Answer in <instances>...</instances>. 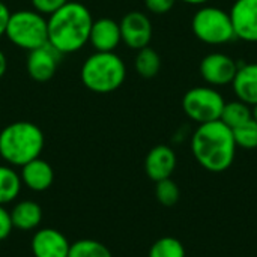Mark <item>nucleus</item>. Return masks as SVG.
Listing matches in <instances>:
<instances>
[{"label": "nucleus", "instance_id": "1", "mask_svg": "<svg viewBox=\"0 0 257 257\" xmlns=\"http://www.w3.org/2000/svg\"><path fill=\"white\" fill-rule=\"evenodd\" d=\"M48 44L60 54L80 51L87 42L92 29V14L80 2L69 0L48 15Z\"/></svg>", "mask_w": 257, "mask_h": 257}, {"label": "nucleus", "instance_id": "2", "mask_svg": "<svg viewBox=\"0 0 257 257\" xmlns=\"http://www.w3.org/2000/svg\"><path fill=\"white\" fill-rule=\"evenodd\" d=\"M236 148L232 130L221 120L200 123L191 137L196 161L212 173H221L233 164Z\"/></svg>", "mask_w": 257, "mask_h": 257}, {"label": "nucleus", "instance_id": "3", "mask_svg": "<svg viewBox=\"0 0 257 257\" xmlns=\"http://www.w3.org/2000/svg\"><path fill=\"white\" fill-rule=\"evenodd\" d=\"M45 137L33 122H12L0 131V157L14 167H23L41 157Z\"/></svg>", "mask_w": 257, "mask_h": 257}, {"label": "nucleus", "instance_id": "4", "mask_svg": "<svg viewBox=\"0 0 257 257\" xmlns=\"http://www.w3.org/2000/svg\"><path fill=\"white\" fill-rule=\"evenodd\" d=\"M84 87L95 93H110L117 90L126 78V66L114 51H95L80 69Z\"/></svg>", "mask_w": 257, "mask_h": 257}, {"label": "nucleus", "instance_id": "5", "mask_svg": "<svg viewBox=\"0 0 257 257\" xmlns=\"http://www.w3.org/2000/svg\"><path fill=\"white\" fill-rule=\"evenodd\" d=\"M5 36L21 50L32 51L48 42V23L45 15L35 9L11 12Z\"/></svg>", "mask_w": 257, "mask_h": 257}, {"label": "nucleus", "instance_id": "6", "mask_svg": "<svg viewBox=\"0 0 257 257\" xmlns=\"http://www.w3.org/2000/svg\"><path fill=\"white\" fill-rule=\"evenodd\" d=\"M191 29L199 41L209 45H223L236 39L230 14L217 6L200 8L191 20Z\"/></svg>", "mask_w": 257, "mask_h": 257}, {"label": "nucleus", "instance_id": "7", "mask_svg": "<svg viewBox=\"0 0 257 257\" xmlns=\"http://www.w3.org/2000/svg\"><path fill=\"white\" fill-rule=\"evenodd\" d=\"M224 104L223 95L212 86L193 87L182 98L184 113L199 125L220 120Z\"/></svg>", "mask_w": 257, "mask_h": 257}, {"label": "nucleus", "instance_id": "8", "mask_svg": "<svg viewBox=\"0 0 257 257\" xmlns=\"http://www.w3.org/2000/svg\"><path fill=\"white\" fill-rule=\"evenodd\" d=\"M238 63L224 53H211L200 62V75L212 87L232 84Z\"/></svg>", "mask_w": 257, "mask_h": 257}, {"label": "nucleus", "instance_id": "9", "mask_svg": "<svg viewBox=\"0 0 257 257\" xmlns=\"http://www.w3.org/2000/svg\"><path fill=\"white\" fill-rule=\"evenodd\" d=\"M120 27V36L122 42L133 48V50H142L149 45L152 39V24L146 14L140 11H131L128 12L119 23Z\"/></svg>", "mask_w": 257, "mask_h": 257}, {"label": "nucleus", "instance_id": "10", "mask_svg": "<svg viewBox=\"0 0 257 257\" xmlns=\"http://www.w3.org/2000/svg\"><path fill=\"white\" fill-rule=\"evenodd\" d=\"M63 54H60L53 45L48 42L42 47H38L32 51H29L27 56V72L32 80L45 83L54 77L57 72V68L60 65V59Z\"/></svg>", "mask_w": 257, "mask_h": 257}, {"label": "nucleus", "instance_id": "11", "mask_svg": "<svg viewBox=\"0 0 257 257\" xmlns=\"http://www.w3.org/2000/svg\"><path fill=\"white\" fill-rule=\"evenodd\" d=\"M229 14L235 36L245 42H257V0H236Z\"/></svg>", "mask_w": 257, "mask_h": 257}, {"label": "nucleus", "instance_id": "12", "mask_svg": "<svg viewBox=\"0 0 257 257\" xmlns=\"http://www.w3.org/2000/svg\"><path fill=\"white\" fill-rule=\"evenodd\" d=\"M68 238L56 229H39L30 242L35 257H68L69 254Z\"/></svg>", "mask_w": 257, "mask_h": 257}, {"label": "nucleus", "instance_id": "13", "mask_svg": "<svg viewBox=\"0 0 257 257\" xmlns=\"http://www.w3.org/2000/svg\"><path fill=\"white\" fill-rule=\"evenodd\" d=\"M176 169V154L170 146L158 145L149 151L145 160V172L149 179L158 182L169 179Z\"/></svg>", "mask_w": 257, "mask_h": 257}, {"label": "nucleus", "instance_id": "14", "mask_svg": "<svg viewBox=\"0 0 257 257\" xmlns=\"http://www.w3.org/2000/svg\"><path fill=\"white\" fill-rule=\"evenodd\" d=\"M122 42L119 23L113 18H98L93 20L89 44L95 51H114Z\"/></svg>", "mask_w": 257, "mask_h": 257}, {"label": "nucleus", "instance_id": "15", "mask_svg": "<svg viewBox=\"0 0 257 257\" xmlns=\"http://www.w3.org/2000/svg\"><path fill=\"white\" fill-rule=\"evenodd\" d=\"M20 178H21L23 185H26L29 190L35 193H42V191H47L53 185L54 172H53V167L45 160L35 158L21 167Z\"/></svg>", "mask_w": 257, "mask_h": 257}, {"label": "nucleus", "instance_id": "16", "mask_svg": "<svg viewBox=\"0 0 257 257\" xmlns=\"http://www.w3.org/2000/svg\"><path fill=\"white\" fill-rule=\"evenodd\" d=\"M238 99L250 107L257 104V63H241L232 81Z\"/></svg>", "mask_w": 257, "mask_h": 257}, {"label": "nucleus", "instance_id": "17", "mask_svg": "<svg viewBox=\"0 0 257 257\" xmlns=\"http://www.w3.org/2000/svg\"><path fill=\"white\" fill-rule=\"evenodd\" d=\"M12 226L18 230H33L42 221V209L33 200H21L11 211Z\"/></svg>", "mask_w": 257, "mask_h": 257}, {"label": "nucleus", "instance_id": "18", "mask_svg": "<svg viewBox=\"0 0 257 257\" xmlns=\"http://www.w3.org/2000/svg\"><path fill=\"white\" fill-rule=\"evenodd\" d=\"M23 182L12 166L0 164V205H8L20 196Z\"/></svg>", "mask_w": 257, "mask_h": 257}, {"label": "nucleus", "instance_id": "19", "mask_svg": "<svg viewBox=\"0 0 257 257\" xmlns=\"http://www.w3.org/2000/svg\"><path fill=\"white\" fill-rule=\"evenodd\" d=\"M134 66H136V71H137V74L140 77L154 78L160 72L161 57L154 48H151L148 45V47L139 50V53L136 56V60H134Z\"/></svg>", "mask_w": 257, "mask_h": 257}, {"label": "nucleus", "instance_id": "20", "mask_svg": "<svg viewBox=\"0 0 257 257\" xmlns=\"http://www.w3.org/2000/svg\"><path fill=\"white\" fill-rule=\"evenodd\" d=\"M251 116V107L245 102H242L241 99L236 101H230L224 104V108L221 111V117L220 120L227 125L230 130L245 123L247 120H250Z\"/></svg>", "mask_w": 257, "mask_h": 257}, {"label": "nucleus", "instance_id": "21", "mask_svg": "<svg viewBox=\"0 0 257 257\" xmlns=\"http://www.w3.org/2000/svg\"><path fill=\"white\" fill-rule=\"evenodd\" d=\"M68 257H113L108 247L95 239H80L71 244Z\"/></svg>", "mask_w": 257, "mask_h": 257}, {"label": "nucleus", "instance_id": "22", "mask_svg": "<svg viewBox=\"0 0 257 257\" xmlns=\"http://www.w3.org/2000/svg\"><path fill=\"white\" fill-rule=\"evenodd\" d=\"M149 257H185L182 242L172 236L160 238L149 250Z\"/></svg>", "mask_w": 257, "mask_h": 257}, {"label": "nucleus", "instance_id": "23", "mask_svg": "<svg viewBox=\"0 0 257 257\" xmlns=\"http://www.w3.org/2000/svg\"><path fill=\"white\" fill-rule=\"evenodd\" d=\"M233 139L238 148L251 151L257 148V122L251 117L245 123L232 130Z\"/></svg>", "mask_w": 257, "mask_h": 257}, {"label": "nucleus", "instance_id": "24", "mask_svg": "<svg viewBox=\"0 0 257 257\" xmlns=\"http://www.w3.org/2000/svg\"><path fill=\"white\" fill-rule=\"evenodd\" d=\"M155 196L157 200L164 205V206H173L178 203L179 200V187L176 185V182H173L170 178L169 179H163L157 182V188H155Z\"/></svg>", "mask_w": 257, "mask_h": 257}, {"label": "nucleus", "instance_id": "25", "mask_svg": "<svg viewBox=\"0 0 257 257\" xmlns=\"http://www.w3.org/2000/svg\"><path fill=\"white\" fill-rule=\"evenodd\" d=\"M69 0H30L33 9L42 15H51L53 12H56L59 8H62L63 5H66Z\"/></svg>", "mask_w": 257, "mask_h": 257}, {"label": "nucleus", "instance_id": "26", "mask_svg": "<svg viewBox=\"0 0 257 257\" xmlns=\"http://www.w3.org/2000/svg\"><path fill=\"white\" fill-rule=\"evenodd\" d=\"M176 0H145V6L149 12L155 15H163L172 11Z\"/></svg>", "mask_w": 257, "mask_h": 257}, {"label": "nucleus", "instance_id": "27", "mask_svg": "<svg viewBox=\"0 0 257 257\" xmlns=\"http://www.w3.org/2000/svg\"><path fill=\"white\" fill-rule=\"evenodd\" d=\"M12 229H14V226H12L11 214L5 208V205H0V241L6 239L11 235Z\"/></svg>", "mask_w": 257, "mask_h": 257}, {"label": "nucleus", "instance_id": "28", "mask_svg": "<svg viewBox=\"0 0 257 257\" xmlns=\"http://www.w3.org/2000/svg\"><path fill=\"white\" fill-rule=\"evenodd\" d=\"M9 17H11L9 8L0 0V38L5 36V33H6V27H8Z\"/></svg>", "mask_w": 257, "mask_h": 257}, {"label": "nucleus", "instance_id": "29", "mask_svg": "<svg viewBox=\"0 0 257 257\" xmlns=\"http://www.w3.org/2000/svg\"><path fill=\"white\" fill-rule=\"evenodd\" d=\"M6 69H8V59H6L5 53L0 50V78L6 74Z\"/></svg>", "mask_w": 257, "mask_h": 257}, {"label": "nucleus", "instance_id": "30", "mask_svg": "<svg viewBox=\"0 0 257 257\" xmlns=\"http://www.w3.org/2000/svg\"><path fill=\"white\" fill-rule=\"evenodd\" d=\"M181 2H184V3H187V5H196V6H199V5L208 3L209 0H181Z\"/></svg>", "mask_w": 257, "mask_h": 257}, {"label": "nucleus", "instance_id": "31", "mask_svg": "<svg viewBox=\"0 0 257 257\" xmlns=\"http://www.w3.org/2000/svg\"><path fill=\"white\" fill-rule=\"evenodd\" d=\"M251 116H253V119L257 122V104L251 107Z\"/></svg>", "mask_w": 257, "mask_h": 257}]
</instances>
